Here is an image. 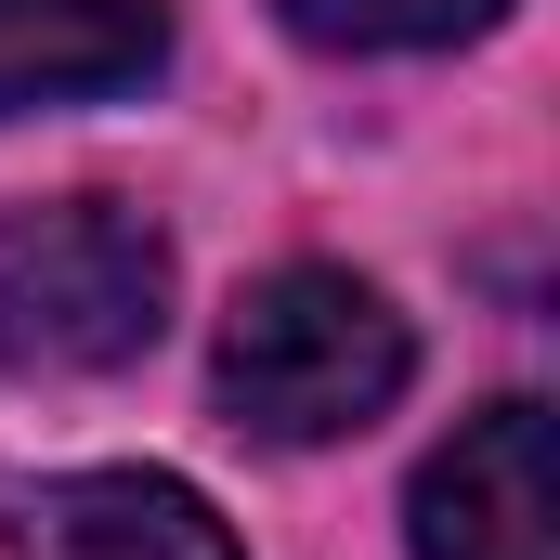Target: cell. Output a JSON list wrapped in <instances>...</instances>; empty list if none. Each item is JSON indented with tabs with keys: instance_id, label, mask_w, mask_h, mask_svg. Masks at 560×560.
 Instances as JSON below:
<instances>
[{
	"instance_id": "cell-1",
	"label": "cell",
	"mask_w": 560,
	"mask_h": 560,
	"mask_svg": "<svg viewBox=\"0 0 560 560\" xmlns=\"http://www.w3.org/2000/svg\"><path fill=\"white\" fill-rule=\"evenodd\" d=\"M170 326V248L118 196L0 209V365L13 378H118Z\"/></svg>"
},
{
	"instance_id": "cell-2",
	"label": "cell",
	"mask_w": 560,
	"mask_h": 560,
	"mask_svg": "<svg viewBox=\"0 0 560 560\" xmlns=\"http://www.w3.org/2000/svg\"><path fill=\"white\" fill-rule=\"evenodd\" d=\"M418 339L365 275L287 261L222 313V405L248 443H352L365 418H392Z\"/></svg>"
},
{
	"instance_id": "cell-3",
	"label": "cell",
	"mask_w": 560,
	"mask_h": 560,
	"mask_svg": "<svg viewBox=\"0 0 560 560\" xmlns=\"http://www.w3.org/2000/svg\"><path fill=\"white\" fill-rule=\"evenodd\" d=\"M418 560H560L548 405H482L418 469Z\"/></svg>"
},
{
	"instance_id": "cell-4",
	"label": "cell",
	"mask_w": 560,
	"mask_h": 560,
	"mask_svg": "<svg viewBox=\"0 0 560 560\" xmlns=\"http://www.w3.org/2000/svg\"><path fill=\"white\" fill-rule=\"evenodd\" d=\"M13 560H235V535L170 469H92V482H52L26 509Z\"/></svg>"
},
{
	"instance_id": "cell-5",
	"label": "cell",
	"mask_w": 560,
	"mask_h": 560,
	"mask_svg": "<svg viewBox=\"0 0 560 560\" xmlns=\"http://www.w3.org/2000/svg\"><path fill=\"white\" fill-rule=\"evenodd\" d=\"M156 52H170V13L156 0H0V118L13 105L131 92Z\"/></svg>"
},
{
	"instance_id": "cell-6",
	"label": "cell",
	"mask_w": 560,
	"mask_h": 560,
	"mask_svg": "<svg viewBox=\"0 0 560 560\" xmlns=\"http://www.w3.org/2000/svg\"><path fill=\"white\" fill-rule=\"evenodd\" d=\"M300 39H326V52H430V39H469V26H495L509 0H275Z\"/></svg>"
}]
</instances>
